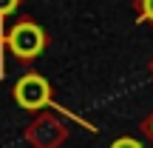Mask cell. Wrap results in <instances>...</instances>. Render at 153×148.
I'll use <instances>...</instances> for the list:
<instances>
[{"label": "cell", "instance_id": "obj_5", "mask_svg": "<svg viewBox=\"0 0 153 148\" xmlns=\"http://www.w3.org/2000/svg\"><path fill=\"white\" fill-rule=\"evenodd\" d=\"M142 14L148 20H153V0H142Z\"/></svg>", "mask_w": 153, "mask_h": 148}, {"label": "cell", "instance_id": "obj_1", "mask_svg": "<svg viewBox=\"0 0 153 148\" xmlns=\"http://www.w3.org/2000/svg\"><path fill=\"white\" fill-rule=\"evenodd\" d=\"M9 46H11V51H14L17 57L31 60V57H37L40 51H43L45 34H43V29H40L37 23H17L9 32Z\"/></svg>", "mask_w": 153, "mask_h": 148}, {"label": "cell", "instance_id": "obj_3", "mask_svg": "<svg viewBox=\"0 0 153 148\" xmlns=\"http://www.w3.org/2000/svg\"><path fill=\"white\" fill-rule=\"evenodd\" d=\"M17 3H20V0H0V17L11 14V11L17 9Z\"/></svg>", "mask_w": 153, "mask_h": 148}, {"label": "cell", "instance_id": "obj_2", "mask_svg": "<svg viewBox=\"0 0 153 148\" xmlns=\"http://www.w3.org/2000/svg\"><path fill=\"white\" fill-rule=\"evenodd\" d=\"M14 97H17V103H20L23 108L34 111V108H40V105L48 103L51 88H48V83H45L40 74H26L14 86Z\"/></svg>", "mask_w": 153, "mask_h": 148}, {"label": "cell", "instance_id": "obj_4", "mask_svg": "<svg viewBox=\"0 0 153 148\" xmlns=\"http://www.w3.org/2000/svg\"><path fill=\"white\" fill-rule=\"evenodd\" d=\"M111 148H142V145H139L136 140H131V137H122V140H116Z\"/></svg>", "mask_w": 153, "mask_h": 148}]
</instances>
